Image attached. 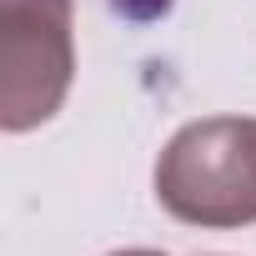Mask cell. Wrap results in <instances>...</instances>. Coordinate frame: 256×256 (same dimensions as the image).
Returning a JSON list of instances; mask_svg holds the SVG:
<instances>
[{
  "label": "cell",
  "instance_id": "1",
  "mask_svg": "<svg viewBox=\"0 0 256 256\" xmlns=\"http://www.w3.org/2000/svg\"><path fill=\"white\" fill-rule=\"evenodd\" d=\"M156 201L181 226H256V116L186 120L156 156Z\"/></svg>",
  "mask_w": 256,
  "mask_h": 256
},
{
  "label": "cell",
  "instance_id": "2",
  "mask_svg": "<svg viewBox=\"0 0 256 256\" xmlns=\"http://www.w3.org/2000/svg\"><path fill=\"white\" fill-rule=\"evenodd\" d=\"M76 80L70 0H0V131L46 126Z\"/></svg>",
  "mask_w": 256,
  "mask_h": 256
},
{
  "label": "cell",
  "instance_id": "3",
  "mask_svg": "<svg viewBox=\"0 0 256 256\" xmlns=\"http://www.w3.org/2000/svg\"><path fill=\"white\" fill-rule=\"evenodd\" d=\"M110 256H161V251H151V246H126V251H110Z\"/></svg>",
  "mask_w": 256,
  "mask_h": 256
}]
</instances>
